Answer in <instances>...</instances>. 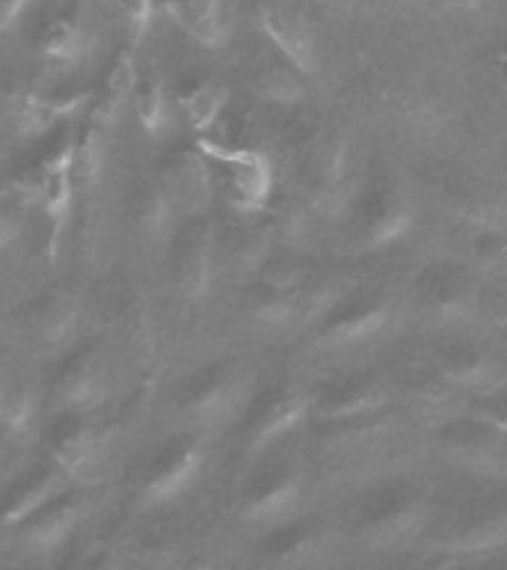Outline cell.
Segmentation results:
<instances>
[{"label": "cell", "mask_w": 507, "mask_h": 570, "mask_svg": "<svg viewBox=\"0 0 507 570\" xmlns=\"http://www.w3.org/2000/svg\"><path fill=\"white\" fill-rule=\"evenodd\" d=\"M12 318H18L21 333L30 351L39 356H60L87 336V309L78 292H71L66 285H51L48 292L33 294L24 303V309H9Z\"/></svg>", "instance_id": "6da1fadb"}, {"label": "cell", "mask_w": 507, "mask_h": 570, "mask_svg": "<svg viewBox=\"0 0 507 570\" xmlns=\"http://www.w3.org/2000/svg\"><path fill=\"white\" fill-rule=\"evenodd\" d=\"M96 48V27H89V9L80 0L57 3L36 30L33 51L48 71H69L87 60Z\"/></svg>", "instance_id": "7a4b0ae2"}, {"label": "cell", "mask_w": 507, "mask_h": 570, "mask_svg": "<svg viewBox=\"0 0 507 570\" xmlns=\"http://www.w3.org/2000/svg\"><path fill=\"white\" fill-rule=\"evenodd\" d=\"M83 511H87V502L78 493L66 490L57 499H51L48 505L39 508L30 520L18 525V547L27 556H51L78 529Z\"/></svg>", "instance_id": "3957f363"}, {"label": "cell", "mask_w": 507, "mask_h": 570, "mask_svg": "<svg viewBox=\"0 0 507 570\" xmlns=\"http://www.w3.org/2000/svg\"><path fill=\"white\" fill-rule=\"evenodd\" d=\"M71 484H74V481L69 479V472L62 470L53 458L48 466H36V470L24 472V475L7 490L3 502H0V525L18 529V525L24 523V520H30L39 508H44L51 499L66 493V490H71Z\"/></svg>", "instance_id": "277c9868"}, {"label": "cell", "mask_w": 507, "mask_h": 570, "mask_svg": "<svg viewBox=\"0 0 507 570\" xmlns=\"http://www.w3.org/2000/svg\"><path fill=\"white\" fill-rule=\"evenodd\" d=\"M181 217H196L211 199V173L202 151H176L158 173Z\"/></svg>", "instance_id": "5b68a950"}, {"label": "cell", "mask_w": 507, "mask_h": 570, "mask_svg": "<svg viewBox=\"0 0 507 570\" xmlns=\"http://www.w3.org/2000/svg\"><path fill=\"white\" fill-rule=\"evenodd\" d=\"M202 463V452L193 443H181L169 454H163L146 475L142 484V499L146 505H163L169 499H176L181 490L196 479Z\"/></svg>", "instance_id": "8992f818"}, {"label": "cell", "mask_w": 507, "mask_h": 570, "mask_svg": "<svg viewBox=\"0 0 507 570\" xmlns=\"http://www.w3.org/2000/svg\"><path fill=\"white\" fill-rule=\"evenodd\" d=\"M133 116H137V125L149 137H163L172 125V101H169L167 78H160V71L155 66H146L140 69V80H137V89H133Z\"/></svg>", "instance_id": "52a82bcc"}, {"label": "cell", "mask_w": 507, "mask_h": 570, "mask_svg": "<svg viewBox=\"0 0 507 570\" xmlns=\"http://www.w3.org/2000/svg\"><path fill=\"white\" fill-rule=\"evenodd\" d=\"M169 12L196 42L217 45L222 36V0H169Z\"/></svg>", "instance_id": "ba28073f"}, {"label": "cell", "mask_w": 507, "mask_h": 570, "mask_svg": "<svg viewBox=\"0 0 507 570\" xmlns=\"http://www.w3.org/2000/svg\"><path fill=\"white\" fill-rule=\"evenodd\" d=\"M226 101H229L226 89L217 87V83H202V87H196L193 92L185 96V114L196 131H205L220 119Z\"/></svg>", "instance_id": "9c48e42d"}, {"label": "cell", "mask_w": 507, "mask_h": 570, "mask_svg": "<svg viewBox=\"0 0 507 570\" xmlns=\"http://www.w3.org/2000/svg\"><path fill=\"white\" fill-rule=\"evenodd\" d=\"M122 3L125 27H128V39L133 45L142 42V36L151 30V21H155V9H158V0H119Z\"/></svg>", "instance_id": "30bf717a"}, {"label": "cell", "mask_w": 507, "mask_h": 570, "mask_svg": "<svg viewBox=\"0 0 507 570\" xmlns=\"http://www.w3.org/2000/svg\"><path fill=\"white\" fill-rule=\"evenodd\" d=\"M36 7V0H0V36L18 30L27 12Z\"/></svg>", "instance_id": "8fae6325"}, {"label": "cell", "mask_w": 507, "mask_h": 570, "mask_svg": "<svg viewBox=\"0 0 507 570\" xmlns=\"http://www.w3.org/2000/svg\"><path fill=\"white\" fill-rule=\"evenodd\" d=\"M83 570H119V559H116L113 552H98V556H92L83 564Z\"/></svg>", "instance_id": "7c38bea8"}, {"label": "cell", "mask_w": 507, "mask_h": 570, "mask_svg": "<svg viewBox=\"0 0 507 570\" xmlns=\"http://www.w3.org/2000/svg\"><path fill=\"white\" fill-rule=\"evenodd\" d=\"M7 318H9V306H7V297H3V288H0V333L7 330Z\"/></svg>", "instance_id": "4fadbf2b"}]
</instances>
